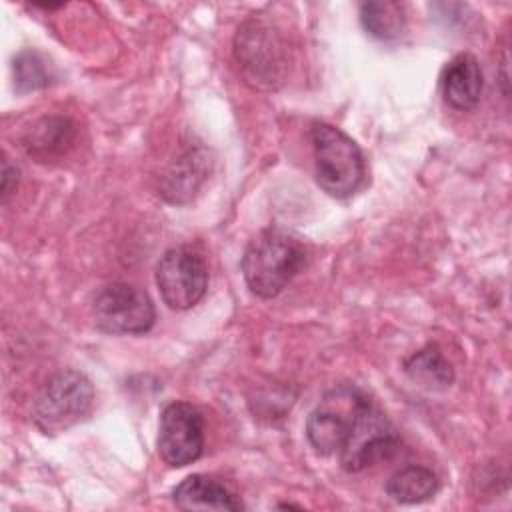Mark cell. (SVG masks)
<instances>
[{
    "mask_svg": "<svg viewBox=\"0 0 512 512\" xmlns=\"http://www.w3.org/2000/svg\"><path fill=\"white\" fill-rule=\"evenodd\" d=\"M156 284L170 308L188 310L206 294L208 266L202 254L188 246L170 248L156 266Z\"/></svg>",
    "mask_w": 512,
    "mask_h": 512,
    "instance_id": "obj_6",
    "label": "cell"
},
{
    "mask_svg": "<svg viewBox=\"0 0 512 512\" xmlns=\"http://www.w3.org/2000/svg\"><path fill=\"white\" fill-rule=\"evenodd\" d=\"M304 264L306 250L302 242L278 228L258 232L242 256L244 280L258 298L278 296Z\"/></svg>",
    "mask_w": 512,
    "mask_h": 512,
    "instance_id": "obj_1",
    "label": "cell"
},
{
    "mask_svg": "<svg viewBox=\"0 0 512 512\" xmlns=\"http://www.w3.org/2000/svg\"><path fill=\"white\" fill-rule=\"evenodd\" d=\"M370 404V396L354 384H338L328 390L306 420L312 448L324 456L338 454Z\"/></svg>",
    "mask_w": 512,
    "mask_h": 512,
    "instance_id": "obj_3",
    "label": "cell"
},
{
    "mask_svg": "<svg viewBox=\"0 0 512 512\" xmlns=\"http://www.w3.org/2000/svg\"><path fill=\"white\" fill-rule=\"evenodd\" d=\"M310 136L318 186L332 198L352 196L366 176V162L360 146L346 132L326 122H316Z\"/></svg>",
    "mask_w": 512,
    "mask_h": 512,
    "instance_id": "obj_2",
    "label": "cell"
},
{
    "mask_svg": "<svg viewBox=\"0 0 512 512\" xmlns=\"http://www.w3.org/2000/svg\"><path fill=\"white\" fill-rule=\"evenodd\" d=\"M360 22L364 30L378 40H396L406 30V12L400 2L376 0L360 4Z\"/></svg>",
    "mask_w": 512,
    "mask_h": 512,
    "instance_id": "obj_14",
    "label": "cell"
},
{
    "mask_svg": "<svg viewBox=\"0 0 512 512\" xmlns=\"http://www.w3.org/2000/svg\"><path fill=\"white\" fill-rule=\"evenodd\" d=\"M94 388L78 370L54 374L34 402V422L46 434L62 432L80 422L92 408Z\"/></svg>",
    "mask_w": 512,
    "mask_h": 512,
    "instance_id": "obj_4",
    "label": "cell"
},
{
    "mask_svg": "<svg viewBox=\"0 0 512 512\" xmlns=\"http://www.w3.org/2000/svg\"><path fill=\"white\" fill-rule=\"evenodd\" d=\"M76 138V126L72 120L62 116H48L28 128L24 136V148L30 156L40 162L62 156Z\"/></svg>",
    "mask_w": 512,
    "mask_h": 512,
    "instance_id": "obj_12",
    "label": "cell"
},
{
    "mask_svg": "<svg viewBox=\"0 0 512 512\" xmlns=\"http://www.w3.org/2000/svg\"><path fill=\"white\" fill-rule=\"evenodd\" d=\"M204 450V416L188 402H170L160 414L158 454L172 466L196 462Z\"/></svg>",
    "mask_w": 512,
    "mask_h": 512,
    "instance_id": "obj_7",
    "label": "cell"
},
{
    "mask_svg": "<svg viewBox=\"0 0 512 512\" xmlns=\"http://www.w3.org/2000/svg\"><path fill=\"white\" fill-rule=\"evenodd\" d=\"M200 158L196 154H188L178 162V166L164 178V188L162 194L170 202H182V194L190 196L198 188V182L202 180V170H200Z\"/></svg>",
    "mask_w": 512,
    "mask_h": 512,
    "instance_id": "obj_16",
    "label": "cell"
},
{
    "mask_svg": "<svg viewBox=\"0 0 512 512\" xmlns=\"http://www.w3.org/2000/svg\"><path fill=\"white\" fill-rule=\"evenodd\" d=\"M172 500L180 510H242V500L236 498L224 484L204 476L192 474L184 478L174 490Z\"/></svg>",
    "mask_w": 512,
    "mask_h": 512,
    "instance_id": "obj_11",
    "label": "cell"
},
{
    "mask_svg": "<svg viewBox=\"0 0 512 512\" xmlns=\"http://www.w3.org/2000/svg\"><path fill=\"white\" fill-rule=\"evenodd\" d=\"M482 70L478 60L468 54H456L442 70L440 88L446 104L456 110H470L482 94Z\"/></svg>",
    "mask_w": 512,
    "mask_h": 512,
    "instance_id": "obj_10",
    "label": "cell"
},
{
    "mask_svg": "<svg viewBox=\"0 0 512 512\" xmlns=\"http://www.w3.org/2000/svg\"><path fill=\"white\" fill-rule=\"evenodd\" d=\"M398 448L400 438L396 430L372 402L338 452L340 466L346 472H362L370 466L390 460Z\"/></svg>",
    "mask_w": 512,
    "mask_h": 512,
    "instance_id": "obj_8",
    "label": "cell"
},
{
    "mask_svg": "<svg viewBox=\"0 0 512 512\" xmlns=\"http://www.w3.org/2000/svg\"><path fill=\"white\" fill-rule=\"evenodd\" d=\"M14 82L18 92H32L50 84V72L44 58L38 52L24 50L14 58L12 64Z\"/></svg>",
    "mask_w": 512,
    "mask_h": 512,
    "instance_id": "obj_17",
    "label": "cell"
},
{
    "mask_svg": "<svg viewBox=\"0 0 512 512\" xmlns=\"http://www.w3.org/2000/svg\"><path fill=\"white\" fill-rule=\"evenodd\" d=\"M404 372L420 386L442 390L454 380V370L438 346H426L404 362Z\"/></svg>",
    "mask_w": 512,
    "mask_h": 512,
    "instance_id": "obj_15",
    "label": "cell"
},
{
    "mask_svg": "<svg viewBox=\"0 0 512 512\" xmlns=\"http://www.w3.org/2000/svg\"><path fill=\"white\" fill-rule=\"evenodd\" d=\"M16 182H18V170L4 158L2 160V202L8 200Z\"/></svg>",
    "mask_w": 512,
    "mask_h": 512,
    "instance_id": "obj_18",
    "label": "cell"
},
{
    "mask_svg": "<svg viewBox=\"0 0 512 512\" xmlns=\"http://www.w3.org/2000/svg\"><path fill=\"white\" fill-rule=\"evenodd\" d=\"M96 328L108 334H144L154 326L156 312L150 296L134 284L112 282L92 300Z\"/></svg>",
    "mask_w": 512,
    "mask_h": 512,
    "instance_id": "obj_5",
    "label": "cell"
},
{
    "mask_svg": "<svg viewBox=\"0 0 512 512\" xmlns=\"http://www.w3.org/2000/svg\"><path fill=\"white\" fill-rule=\"evenodd\" d=\"M440 488L438 476L426 466H404L386 482V494L398 504H420L430 500Z\"/></svg>",
    "mask_w": 512,
    "mask_h": 512,
    "instance_id": "obj_13",
    "label": "cell"
},
{
    "mask_svg": "<svg viewBox=\"0 0 512 512\" xmlns=\"http://www.w3.org/2000/svg\"><path fill=\"white\" fill-rule=\"evenodd\" d=\"M234 52L246 76L256 82L272 84L284 66V52L278 36L260 22H246L238 28Z\"/></svg>",
    "mask_w": 512,
    "mask_h": 512,
    "instance_id": "obj_9",
    "label": "cell"
}]
</instances>
